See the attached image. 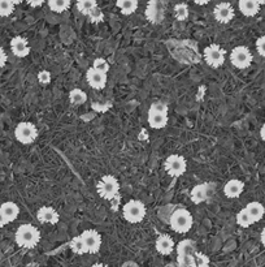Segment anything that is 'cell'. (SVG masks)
Wrapping results in <instances>:
<instances>
[{
	"mask_svg": "<svg viewBox=\"0 0 265 267\" xmlns=\"http://www.w3.org/2000/svg\"><path fill=\"white\" fill-rule=\"evenodd\" d=\"M14 240L17 245L25 249H33L39 244L40 232L33 224H22L17 228Z\"/></svg>",
	"mask_w": 265,
	"mask_h": 267,
	"instance_id": "obj_1",
	"label": "cell"
},
{
	"mask_svg": "<svg viewBox=\"0 0 265 267\" xmlns=\"http://www.w3.org/2000/svg\"><path fill=\"white\" fill-rule=\"evenodd\" d=\"M169 223H171L172 230L177 234H187L188 231L192 228L194 218L188 210L177 209L172 213Z\"/></svg>",
	"mask_w": 265,
	"mask_h": 267,
	"instance_id": "obj_2",
	"label": "cell"
},
{
	"mask_svg": "<svg viewBox=\"0 0 265 267\" xmlns=\"http://www.w3.org/2000/svg\"><path fill=\"white\" fill-rule=\"evenodd\" d=\"M169 120L168 106L163 102H155L148 110V124L152 129H163Z\"/></svg>",
	"mask_w": 265,
	"mask_h": 267,
	"instance_id": "obj_3",
	"label": "cell"
},
{
	"mask_svg": "<svg viewBox=\"0 0 265 267\" xmlns=\"http://www.w3.org/2000/svg\"><path fill=\"white\" fill-rule=\"evenodd\" d=\"M147 214L145 203L139 200H131L126 202L122 207V217L126 222L131 224H137L143 222Z\"/></svg>",
	"mask_w": 265,
	"mask_h": 267,
	"instance_id": "obj_4",
	"label": "cell"
},
{
	"mask_svg": "<svg viewBox=\"0 0 265 267\" xmlns=\"http://www.w3.org/2000/svg\"><path fill=\"white\" fill-rule=\"evenodd\" d=\"M97 194L107 201H112L114 197H117L120 192V183L118 180L112 175H104L99 180L96 185Z\"/></svg>",
	"mask_w": 265,
	"mask_h": 267,
	"instance_id": "obj_5",
	"label": "cell"
},
{
	"mask_svg": "<svg viewBox=\"0 0 265 267\" xmlns=\"http://www.w3.org/2000/svg\"><path fill=\"white\" fill-rule=\"evenodd\" d=\"M38 129L33 123L22 122L14 129V137L22 145H30L38 138Z\"/></svg>",
	"mask_w": 265,
	"mask_h": 267,
	"instance_id": "obj_6",
	"label": "cell"
},
{
	"mask_svg": "<svg viewBox=\"0 0 265 267\" xmlns=\"http://www.w3.org/2000/svg\"><path fill=\"white\" fill-rule=\"evenodd\" d=\"M165 172L168 173L172 177H179L186 172L187 169V162L182 155L178 154H172L168 158L165 159L164 162Z\"/></svg>",
	"mask_w": 265,
	"mask_h": 267,
	"instance_id": "obj_7",
	"label": "cell"
},
{
	"mask_svg": "<svg viewBox=\"0 0 265 267\" xmlns=\"http://www.w3.org/2000/svg\"><path fill=\"white\" fill-rule=\"evenodd\" d=\"M204 60L212 68H220L226 60V52L218 44L212 43L204 48Z\"/></svg>",
	"mask_w": 265,
	"mask_h": 267,
	"instance_id": "obj_8",
	"label": "cell"
},
{
	"mask_svg": "<svg viewBox=\"0 0 265 267\" xmlns=\"http://www.w3.org/2000/svg\"><path fill=\"white\" fill-rule=\"evenodd\" d=\"M252 60H254V56L246 46H237L233 48L230 54L232 64L238 69H247L252 64Z\"/></svg>",
	"mask_w": 265,
	"mask_h": 267,
	"instance_id": "obj_9",
	"label": "cell"
},
{
	"mask_svg": "<svg viewBox=\"0 0 265 267\" xmlns=\"http://www.w3.org/2000/svg\"><path fill=\"white\" fill-rule=\"evenodd\" d=\"M81 237L85 243L88 253L95 254L100 251L101 248V236L95 230H86L81 234Z\"/></svg>",
	"mask_w": 265,
	"mask_h": 267,
	"instance_id": "obj_10",
	"label": "cell"
},
{
	"mask_svg": "<svg viewBox=\"0 0 265 267\" xmlns=\"http://www.w3.org/2000/svg\"><path fill=\"white\" fill-rule=\"evenodd\" d=\"M213 16L220 24H229L234 18L235 10L232 4L222 1V3H218L216 5L215 10H213Z\"/></svg>",
	"mask_w": 265,
	"mask_h": 267,
	"instance_id": "obj_11",
	"label": "cell"
},
{
	"mask_svg": "<svg viewBox=\"0 0 265 267\" xmlns=\"http://www.w3.org/2000/svg\"><path fill=\"white\" fill-rule=\"evenodd\" d=\"M86 78H88V82L91 88L95 89V90H101V89L105 88L107 85V73L104 72H100L95 69V68L91 67L90 69L86 73Z\"/></svg>",
	"mask_w": 265,
	"mask_h": 267,
	"instance_id": "obj_12",
	"label": "cell"
},
{
	"mask_svg": "<svg viewBox=\"0 0 265 267\" xmlns=\"http://www.w3.org/2000/svg\"><path fill=\"white\" fill-rule=\"evenodd\" d=\"M10 50H12V54H13L16 58H26L27 55L30 54L29 42H27L26 38L20 37V35H17V37H14L13 39L10 41Z\"/></svg>",
	"mask_w": 265,
	"mask_h": 267,
	"instance_id": "obj_13",
	"label": "cell"
},
{
	"mask_svg": "<svg viewBox=\"0 0 265 267\" xmlns=\"http://www.w3.org/2000/svg\"><path fill=\"white\" fill-rule=\"evenodd\" d=\"M38 220L42 224H57L60 220V215L54 207L51 206H42L37 213Z\"/></svg>",
	"mask_w": 265,
	"mask_h": 267,
	"instance_id": "obj_14",
	"label": "cell"
},
{
	"mask_svg": "<svg viewBox=\"0 0 265 267\" xmlns=\"http://www.w3.org/2000/svg\"><path fill=\"white\" fill-rule=\"evenodd\" d=\"M155 248L163 256H168L175 251V241L169 235H159V237L155 241Z\"/></svg>",
	"mask_w": 265,
	"mask_h": 267,
	"instance_id": "obj_15",
	"label": "cell"
},
{
	"mask_svg": "<svg viewBox=\"0 0 265 267\" xmlns=\"http://www.w3.org/2000/svg\"><path fill=\"white\" fill-rule=\"evenodd\" d=\"M243 190H245V184L238 179L229 180L228 183L225 184V186H224V194H225L228 198H230V200L238 198L242 193H243Z\"/></svg>",
	"mask_w": 265,
	"mask_h": 267,
	"instance_id": "obj_16",
	"label": "cell"
},
{
	"mask_svg": "<svg viewBox=\"0 0 265 267\" xmlns=\"http://www.w3.org/2000/svg\"><path fill=\"white\" fill-rule=\"evenodd\" d=\"M260 5L258 0H239L238 8L246 17H254L259 13Z\"/></svg>",
	"mask_w": 265,
	"mask_h": 267,
	"instance_id": "obj_17",
	"label": "cell"
},
{
	"mask_svg": "<svg viewBox=\"0 0 265 267\" xmlns=\"http://www.w3.org/2000/svg\"><path fill=\"white\" fill-rule=\"evenodd\" d=\"M247 210V213L250 214V217L252 218L254 223H258L263 219L265 214V207L263 206V203L258 202V201H254V202H250L247 206L245 207Z\"/></svg>",
	"mask_w": 265,
	"mask_h": 267,
	"instance_id": "obj_18",
	"label": "cell"
},
{
	"mask_svg": "<svg viewBox=\"0 0 265 267\" xmlns=\"http://www.w3.org/2000/svg\"><path fill=\"white\" fill-rule=\"evenodd\" d=\"M0 210L3 211V214L5 215V218H7L9 223L14 222V220L17 219V217H18V214H20V207H18V205L12 202V201L4 202L3 205L0 206Z\"/></svg>",
	"mask_w": 265,
	"mask_h": 267,
	"instance_id": "obj_19",
	"label": "cell"
},
{
	"mask_svg": "<svg viewBox=\"0 0 265 267\" xmlns=\"http://www.w3.org/2000/svg\"><path fill=\"white\" fill-rule=\"evenodd\" d=\"M207 196H208V185L207 184H199L190 193L191 201L196 205L207 200Z\"/></svg>",
	"mask_w": 265,
	"mask_h": 267,
	"instance_id": "obj_20",
	"label": "cell"
},
{
	"mask_svg": "<svg viewBox=\"0 0 265 267\" xmlns=\"http://www.w3.org/2000/svg\"><path fill=\"white\" fill-rule=\"evenodd\" d=\"M116 5L121 10V13L130 16L138 9V0H117Z\"/></svg>",
	"mask_w": 265,
	"mask_h": 267,
	"instance_id": "obj_21",
	"label": "cell"
},
{
	"mask_svg": "<svg viewBox=\"0 0 265 267\" xmlns=\"http://www.w3.org/2000/svg\"><path fill=\"white\" fill-rule=\"evenodd\" d=\"M177 254H186V256H192L196 252V245L192 240H182L177 245Z\"/></svg>",
	"mask_w": 265,
	"mask_h": 267,
	"instance_id": "obj_22",
	"label": "cell"
},
{
	"mask_svg": "<svg viewBox=\"0 0 265 267\" xmlns=\"http://www.w3.org/2000/svg\"><path fill=\"white\" fill-rule=\"evenodd\" d=\"M69 101L73 106H81L84 105L85 102L88 101V94L81 90V89H73L71 93H69Z\"/></svg>",
	"mask_w": 265,
	"mask_h": 267,
	"instance_id": "obj_23",
	"label": "cell"
},
{
	"mask_svg": "<svg viewBox=\"0 0 265 267\" xmlns=\"http://www.w3.org/2000/svg\"><path fill=\"white\" fill-rule=\"evenodd\" d=\"M48 7L52 12L63 13L71 7V0H48Z\"/></svg>",
	"mask_w": 265,
	"mask_h": 267,
	"instance_id": "obj_24",
	"label": "cell"
},
{
	"mask_svg": "<svg viewBox=\"0 0 265 267\" xmlns=\"http://www.w3.org/2000/svg\"><path fill=\"white\" fill-rule=\"evenodd\" d=\"M95 7H97L96 0H77V9L85 16H88Z\"/></svg>",
	"mask_w": 265,
	"mask_h": 267,
	"instance_id": "obj_25",
	"label": "cell"
},
{
	"mask_svg": "<svg viewBox=\"0 0 265 267\" xmlns=\"http://www.w3.org/2000/svg\"><path fill=\"white\" fill-rule=\"evenodd\" d=\"M237 223L242 228H249L250 226L254 224V220L250 217V214L247 213V210L242 209L238 214H237Z\"/></svg>",
	"mask_w": 265,
	"mask_h": 267,
	"instance_id": "obj_26",
	"label": "cell"
},
{
	"mask_svg": "<svg viewBox=\"0 0 265 267\" xmlns=\"http://www.w3.org/2000/svg\"><path fill=\"white\" fill-rule=\"evenodd\" d=\"M191 267H209V257L204 253L195 252L192 254V264Z\"/></svg>",
	"mask_w": 265,
	"mask_h": 267,
	"instance_id": "obj_27",
	"label": "cell"
},
{
	"mask_svg": "<svg viewBox=\"0 0 265 267\" xmlns=\"http://www.w3.org/2000/svg\"><path fill=\"white\" fill-rule=\"evenodd\" d=\"M71 249L76 254L88 253V251H86V247H85V243H84V240H82V237H81V235H80V236H76V237H73V239H72Z\"/></svg>",
	"mask_w": 265,
	"mask_h": 267,
	"instance_id": "obj_28",
	"label": "cell"
},
{
	"mask_svg": "<svg viewBox=\"0 0 265 267\" xmlns=\"http://www.w3.org/2000/svg\"><path fill=\"white\" fill-rule=\"evenodd\" d=\"M16 4L12 0H0V17H8L13 13Z\"/></svg>",
	"mask_w": 265,
	"mask_h": 267,
	"instance_id": "obj_29",
	"label": "cell"
},
{
	"mask_svg": "<svg viewBox=\"0 0 265 267\" xmlns=\"http://www.w3.org/2000/svg\"><path fill=\"white\" fill-rule=\"evenodd\" d=\"M175 17L178 21H185L188 18V7L185 3H178L175 5Z\"/></svg>",
	"mask_w": 265,
	"mask_h": 267,
	"instance_id": "obj_30",
	"label": "cell"
},
{
	"mask_svg": "<svg viewBox=\"0 0 265 267\" xmlns=\"http://www.w3.org/2000/svg\"><path fill=\"white\" fill-rule=\"evenodd\" d=\"M92 68H95V69H97V71L104 72V73H108V71H109V64H108V61L105 60V59L97 58L94 60Z\"/></svg>",
	"mask_w": 265,
	"mask_h": 267,
	"instance_id": "obj_31",
	"label": "cell"
},
{
	"mask_svg": "<svg viewBox=\"0 0 265 267\" xmlns=\"http://www.w3.org/2000/svg\"><path fill=\"white\" fill-rule=\"evenodd\" d=\"M88 16L91 20V22H100L104 18V14H103V12H101V9L99 7H95Z\"/></svg>",
	"mask_w": 265,
	"mask_h": 267,
	"instance_id": "obj_32",
	"label": "cell"
},
{
	"mask_svg": "<svg viewBox=\"0 0 265 267\" xmlns=\"http://www.w3.org/2000/svg\"><path fill=\"white\" fill-rule=\"evenodd\" d=\"M177 262H178V267H191L192 256H186V254H178Z\"/></svg>",
	"mask_w": 265,
	"mask_h": 267,
	"instance_id": "obj_33",
	"label": "cell"
},
{
	"mask_svg": "<svg viewBox=\"0 0 265 267\" xmlns=\"http://www.w3.org/2000/svg\"><path fill=\"white\" fill-rule=\"evenodd\" d=\"M38 81L42 85H47L51 82V73L48 71H40L38 73Z\"/></svg>",
	"mask_w": 265,
	"mask_h": 267,
	"instance_id": "obj_34",
	"label": "cell"
},
{
	"mask_svg": "<svg viewBox=\"0 0 265 267\" xmlns=\"http://www.w3.org/2000/svg\"><path fill=\"white\" fill-rule=\"evenodd\" d=\"M256 50L260 56L265 58V37H260L256 41Z\"/></svg>",
	"mask_w": 265,
	"mask_h": 267,
	"instance_id": "obj_35",
	"label": "cell"
},
{
	"mask_svg": "<svg viewBox=\"0 0 265 267\" xmlns=\"http://www.w3.org/2000/svg\"><path fill=\"white\" fill-rule=\"evenodd\" d=\"M7 60H8V56H7V54H5V51L0 47V69H1L4 65L7 64Z\"/></svg>",
	"mask_w": 265,
	"mask_h": 267,
	"instance_id": "obj_36",
	"label": "cell"
},
{
	"mask_svg": "<svg viewBox=\"0 0 265 267\" xmlns=\"http://www.w3.org/2000/svg\"><path fill=\"white\" fill-rule=\"evenodd\" d=\"M26 3L30 5V7L33 8H38V7H42L44 3V0H26Z\"/></svg>",
	"mask_w": 265,
	"mask_h": 267,
	"instance_id": "obj_37",
	"label": "cell"
},
{
	"mask_svg": "<svg viewBox=\"0 0 265 267\" xmlns=\"http://www.w3.org/2000/svg\"><path fill=\"white\" fill-rule=\"evenodd\" d=\"M8 223H9V222H8V219L5 218V215L3 214V211L0 210V228H3V227L7 226Z\"/></svg>",
	"mask_w": 265,
	"mask_h": 267,
	"instance_id": "obj_38",
	"label": "cell"
},
{
	"mask_svg": "<svg viewBox=\"0 0 265 267\" xmlns=\"http://www.w3.org/2000/svg\"><path fill=\"white\" fill-rule=\"evenodd\" d=\"M192 1L198 5H205V4L209 3V0H192Z\"/></svg>",
	"mask_w": 265,
	"mask_h": 267,
	"instance_id": "obj_39",
	"label": "cell"
},
{
	"mask_svg": "<svg viewBox=\"0 0 265 267\" xmlns=\"http://www.w3.org/2000/svg\"><path fill=\"white\" fill-rule=\"evenodd\" d=\"M260 137H262L263 141L265 142V124L262 127V129H260Z\"/></svg>",
	"mask_w": 265,
	"mask_h": 267,
	"instance_id": "obj_40",
	"label": "cell"
},
{
	"mask_svg": "<svg viewBox=\"0 0 265 267\" xmlns=\"http://www.w3.org/2000/svg\"><path fill=\"white\" fill-rule=\"evenodd\" d=\"M260 239H262L263 245H264V247H265V227H264V228H263V231H262V236H260Z\"/></svg>",
	"mask_w": 265,
	"mask_h": 267,
	"instance_id": "obj_41",
	"label": "cell"
},
{
	"mask_svg": "<svg viewBox=\"0 0 265 267\" xmlns=\"http://www.w3.org/2000/svg\"><path fill=\"white\" fill-rule=\"evenodd\" d=\"M91 267H108V266L104 264H95V265H92Z\"/></svg>",
	"mask_w": 265,
	"mask_h": 267,
	"instance_id": "obj_42",
	"label": "cell"
},
{
	"mask_svg": "<svg viewBox=\"0 0 265 267\" xmlns=\"http://www.w3.org/2000/svg\"><path fill=\"white\" fill-rule=\"evenodd\" d=\"M12 1H13L14 4H21L22 1H24V0H12Z\"/></svg>",
	"mask_w": 265,
	"mask_h": 267,
	"instance_id": "obj_43",
	"label": "cell"
},
{
	"mask_svg": "<svg viewBox=\"0 0 265 267\" xmlns=\"http://www.w3.org/2000/svg\"><path fill=\"white\" fill-rule=\"evenodd\" d=\"M258 1H259V3H260V4H262V5H263V4H265V0H258Z\"/></svg>",
	"mask_w": 265,
	"mask_h": 267,
	"instance_id": "obj_44",
	"label": "cell"
}]
</instances>
